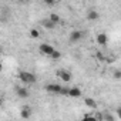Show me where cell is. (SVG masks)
<instances>
[{
    "mask_svg": "<svg viewBox=\"0 0 121 121\" xmlns=\"http://www.w3.org/2000/svg\"><path fill=\"white\" fill-rule=\"evenodd\" d=\"M19 80L23 84H34L36 83V76L30 71H20L19 73Z\"/></svg>",
    "mask_w": 121,
    "mask_h": 121,
    "instance_id": "6da1fadb",
    "label": "cell"
},
{
    "mask_svg": "<svg viewBox=\"0 0 121 121\" xmlns=\"http://www.w3.org/2000/svg\"><path fill=\"white\" fill-rule=\"evenodd\" d=\"M83 37H84V33H83L81 30H73V31L70 33V36H69V41H70L71 44H76V43L81 41Z\"/></svg>",
    "mask_w": 121,
    "mask_h": 121,
    "instance_id": "7a4b0ae2",
    "label": "cell"
},
{
    "mask_svg": "<svg viewBox=\"0 0 121 121\" xmlns=\"http://www.w3.org/2000/svg\"><path fill=\"white\" fill-rule=\"evenodd\" d=\"M54 50H56V48H54L51 44H47V43H43V44H40V47H39V51H40L41 54H44V56H51Z\"/></svg>",
    "mask_w": 121,
    "mask_h": 121,
    "instance_id": "3957f363",
    "label": "cell"
},
{
    "mask_svg": "<svg viewBox=\"0 0 121 121\" xmlns=\"http://www.w3.org/2000/svg\"><path fill=\"white\" fill-rule=\"evenodd\" d=\"M44 88H46V91H48V93H53V94H60V93H61L63 86L56 84V83H50V84H47Z\"/></svg>",
    "mask_w": 121,
    "mask_h": 121,
    "instance_id": "277c9868",
    "label": "cell"
},
{
    "mask_svg": "<svg viewBox=\"0 0 121 121\" xmlns=\"http://www.w3.org/2000/svg\"><path fill=\"white\" fill-rule=\"evenodd\" d=\"M56 76H58L64 83H70L71 81V73L67 71V70H57L56 71Z\"/></svg>",
    "mask_w": 121,
    "mask_h": 121,
    "instance_id": "5b68a950",
    "label": "cell"
},
{
    "mask_svg": "<svg viewBox=\"0 0 121 121\" xmlns=\"http://www.w3.org/2000/svg\"><path fill=\"white\" fill-rule=\"evenodd\" d=\"M98 19H100V13H98L97 10L91 9V10L87 12V20H88V22H97Z\"/></svg>",
    "mask_w": 121,
    "mask_h": 121,
    "instance_id": "8992f818",
    "label": "cell"
},
{
    "mask_svg": "<svg viewBox=\"0 0 121 121\" xmlns=\"http://www.w3.org/2000/svg\"><path fill=\"white\" fill-rule=\"evenodd\" d=\"M95 41H97L100 46H107V43H108V36H107L105 33H98L97 37H95Z\"/></svg>",
    "mask_w": 121,
    "mask_h": 121,
    "instance_id": "52a82bcc",
    "label": "cell"
},
{
    "mask_svg": "<svg viewBox=\"0 0 121 121\" xmlns=\"http://www.w3.org/2000/svg\"><path fill=\"white\" fill-rule=\"evenodd\" d=\"M16 94L19 98H27L30 95V93L26 87H16Z\"/></svg>",
    "mask_w": 121,
    "mask_h": 121,
    "instance_id": "ba28073f",
    "label": "cell"
},
{
    "mask_svg": "<svg viewBox=\"0 0 121 121\" xmlns=\"http://www.w3.org/2000/svg\"><path fill=\"white\" fill-rule=\"evenodd\" d=\"M20 117H22L23 120H29V118L31 117V110H30L29 105L22 107V110H20Z\"/></svg>",
    "mask_w": 121,
    "mask_h": 121,
    "instance_id": "9c48e42d",
    "label": "cell"
},
{
    "mask_svg": "<svg viewBox=\"0 0 121 121\" xmlns=\"http://www.w3.org/2000/svg\"><path fill=\"white\" fill-rule=\"evenodd\" d=\"M81 95H83V93H81V90L78 87H70L69 97H71V98H80Z\"/></svg>",
    "mask_w": 121,
    "mask_h": 121,
    "instance_id": "30bf717a",
    "label": "cell"
},
{
    "mask_svg": "<svg viewBox=\"0 0 121 121\" xmlns=\"http://www.w3.org/2000/svg\"><path fill=\"white\" fill-rule=\"evenodd\" d=\"M41 26H43L44 29H47V30H53L57 24H56V23L48 17V19H46V20H43V22H41Z\"/></svg>",
    "mask_w": 121,
    "mask_h": 121,
    "instance_id": "8fae6325",
    "label": "cell"
},
{
    "mask_svg": "<svg viewBox=\"0 0 121 121\" xmlns=\"http://www.w3.org/2000/svg\"><path fill=\"white\" fill-rule=\"evenodd\" d=\"M84 104L90 108V110H97V101L94 98H84Z\"/></svg>",
    "mask_w": 121,
    "mask_h": 121,
    "instance_id": "7c38bea8",
    "label": "cell"
},
{
    "mask_svg": "<svg viewBox=\"0 0 121 121\" xmlns=\"http://www.w3.org/2000/svg\"><path fill=\"white\" fill-rule=\"evenodd\" d=\"M30 37H31V39H39V37H40V31H39L37 29H31V30H30Z\"/></svg>",
    "mask_w": 121,
    "mask_h": 121,
    "instance_id": "4fadbf2b",
    "label": "cell"
},
{
    "mask_svg": "<svg viewBox=\"0 0 121 121\" xmlns=\"http://www.w3.org/2000/svg\"><path fill=\"white\" fill-rule=\"evenodd\" d=\"M50 19H51L56 24H58V23H60V16H58V14H56V13H51V14H50Z\"/></svg>",
    "mask_w": 121,
    "mask_h": 121,
    "instance_id": "5bb4252c",
    "label": "cell"
},
{
    "mask_svg": "<svg viewBox=\"0 0 121 121\" xmlns=\"http://www.w3.org/2000/svg\"><path fill=\"white\" fill-rule=\"evenodd\" d=\"M50 57H51L53 60H58L60 57H61V53H60L58 50H54V51H53V54H51Z\"/></svg>",
    "mask_w": 121,
    "mask_h": 121,
    "instance_id": "9a60e30c",
    "label": "cell"
},
{
    "mask_svg": "<svg viewBox=\"0 0 121 121\" xmlns=\"http://www.w3.org/2000/svg\"><path fill=\"white\" fill-rule=\"evenodd\" d=\"M69 93H70V87H63V88H61V93H60V95H66V97H69Z\"/></svg>",
    "mask_w": 121,
    "mask_h": 121,
    "instance_id": "2e32d148",
    "label": "cell"
},
{
    "mask_svg": "<svg viewBox=\"0 0 121 121\" xmlns=\"http://www.w3.org/2000/svg\"><path fill=\"white\" fill-rule=\"evenodd\" d=\"M83 120H91V121H95L97 117L93 115V114H86V115H83Z\"/></svg>",
    "mask_w": 121,
    "mask_h": 121,
    "instance_id": "e0dca14e",
    "label": "cell"
},
{
    "mask_svg": "<svg viewBox=\"0 0 121 121\" xmlns=\"http://www.w3.org/2000/svg\"><path fill=\"white\" fill-rule=\"evenodd\" d=\"M112 77H114L115 80H121V70H115V71L112 73Z\"/></svg>",
    "mask_w": 121,
    "mask_h": 121,
    "instance_id": "ac0fdd59",
    "label": "cell"
},
{
    "mask_svg": "<svg viewBox=\"0 0 121 121\" xmlns=\"http://www.w3.org/2000/svg\"><path fill=\"white\" fill-rule=\"evenodd\" d=\"M95 57H97V60H100V61H104V54L101 53V51H97V54H95Z\"/></svg>",
    "mask_w": 121,
    "mask_h": 121,
    "instance_id": "d6986e66",
    "label": "cell"
},
{
    "mask_svg": "<svg viewBox=\"0 0 121 121\" xmlns=\"http://www.w3.org/2000/svg\"><path fill=\"white\" fill-rule=\"evenodd\" d=\"M43 2H44L46 4H54V3H56V0H43Z\"/></svg>",
    "mask_w": 121,
    "mask_h": 121,
    "instance_id": "ffe728a7",
    "label": "cell"
},
{
    "mask_svg": "<svg viewBox=\"0 0 121 121\" xmlns=\"http://www.w3.org/2000/svg\"><path fill=\"white\" fill-rule=\"evenodd\" d=\"M117 115H118V118L121 120V107H120V108H117Z\"/></svg>",
    "mask_w": 121,
    "mask_h": 121,
    "instance_id": "44dd1931",
    "label": "cell"
},
{
    "mask_svg": "<svg viewBox=\"0 0 121 121\" xmlns=\"http://www.w3.org/2000/svg\"><path fill=\"white\" fill-rule=\"evenodd\" d=\"M19 2H27V0H19Z\"/></svg>",
    "mask_w": 121,
    "mask_h": 121,
    "instance_id": "7402d4cb",
    "label": "cell"
}]
</instances>
